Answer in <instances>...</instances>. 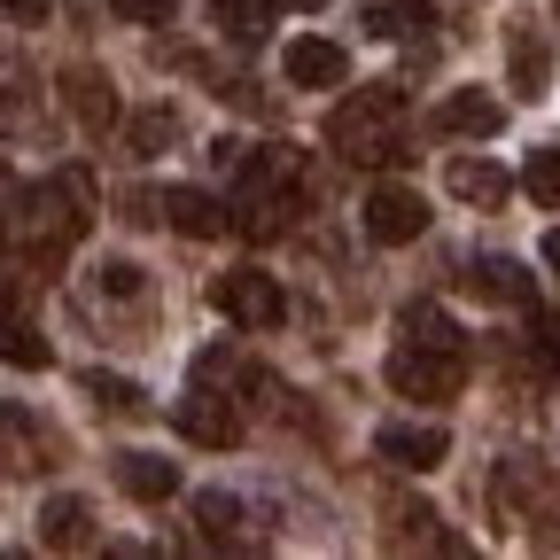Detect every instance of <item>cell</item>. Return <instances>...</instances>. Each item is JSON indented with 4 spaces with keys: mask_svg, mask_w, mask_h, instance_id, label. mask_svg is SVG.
Wrapping results in <instances>:
<instances>
[{
    "mask_svg": "<svg viewBox=\"0 0 560 560\" xmlns=\"http://www.w3.org/2000/svg\"><path fill=\"white\" fill-rule=\"evenodd\" d=\"M412 94L397 79H374V86H350L335 109H327V149L342 164H405L412 156Z\"/></svg>",
    "mask_w": 560,
    "mask_h": 560,
    "instance_id": "1",
    "label": "cell"
},
{
    "mask_svg": "<svg viewBox=\"0 0 560 560\" xmlns=\"http://www.w3.org/2000/svg\"><path fill=\"white\" fill-rule=\"evenodd\" d=\"M490 514H499L522 545H560V475L529 452H506L490 467Z\"/></svg>",
    "mask_w": 560,
    "mask_h": 560,
    "instance_id": "2",
    "label": "cell"
},
{
    "mask_svg": "<svg viewBox=\"0 0 560 560\" xmlns=\"http://www.w3.org/2000/svg\"><path fill=\"white\" fill-rule=\"evenodd\" d=\"M296 195H304V156L296 149H249L234 164V226L272 242L296 219Z\"/></svg>",
    "mask_w": 560,
    "mask_h": 560,
    "instance_id": "3",
    "label": "cell"
},
{
    "mask_svg": "<svg viewBox=\"0 0 560 560\" xmlns=\"http://www.w3.org/2000/svg\"><path fill=\"white\" fill-rule=\"evenodd\" d=\"M389 389L412 397V405H452L467 389V342H444V335H405L389 342Z\"/></svg>",
    "mask_w": 560,
    "mask_h": 560,
    "instance_id": "4",
    "label": "cell"
},
{
    "mask_svg": "<svg viewBox=\"0 0 560 560\" xmlns=\"http://www.w3.org/2000/svg\"><path fill=\"white\" fill-rule=\"evenodd\" d=\"M16 210L39 226V265H55L70 242L94 226V179H86V164H62L55 179H39V195L16 187Z\"/></svg>",
    "mask_w": 560,
    "mask_h": 560,
    "instance_id": "5",
    "label": "cell"
},
{
    "mask_svg": "<svg viewBox=\"0 0 560 560\" xmlns=\"http://www.w3.org/2000/svg\"><path fill=\"white\" fill-rule=\"evenodd\" d=\"M125 219L132 226H172V234H187V242H219L226 226H234V210L219 202V195H202V187H164V195H125Z\"/></svg>",
    "mask_w": 560,
    "mask_h": 560,
    "instance_id": "6",
    "label": "cell"
},
{
    "mask_svg": "<svg viewBox=\"0 0 560 560\" xmlns=\"http://www.w3.org/2000/svg\"><path fill=\"white\" fill-rule=\"evenodd\" d=\"M210 304H219L234 327H249V335H272L280 319H289V289H280L272 272H257V265L219 272V280H210Z\"/></svg>",
    "mask_w": 560,
    "mask_h": 560,
    "instance_id": "7",
    "label": "cell"
},
{
    "mask_svg": "<svg viewBox=\"0 0 560 560\" xmlns=\"http://www.w3.org/2000/svg\"><path fill=\"white\" fill-rule=\"evenodd\" d=\"M429 234V202H420V187H405V179H382L374 195H366V242H382V249H405V242H420Z\"/></svg>",
    "mask_w": 560,
    "mask_h": 560,
    "instance_id": "8",
    "label": "cell"
},
{
    "mask_svg": "<svg viewBox=\"0 0 560 560\" xmlns=\"http://www.w3.org/2000/svg\"><path fill=\"white\" fill-rule=\"evenodd\" d=\"M172 429H179L187 444H202V452H226V444H242V412L219 397V382H195V389L172 405Z\"/></svg>",
    "mask_w": 560,
    "mask_h": 560,
    "instance_id": "9",
    "label": "cell"
},
{
    "mask_svg": "<svg viewBox=\"0 0 560 560\" xmlns=\"http://www.w3.org/2000/svg\"><path fill=\"white\" fill-rule=\"evenodd\" d=\"M506 86L522 102H545L552 94V32L537 16H514L506 24Z\"/></svg>",
    "mask_w": 560,
    "mask_h": 560,
    "instance_id": "10",
    "label": "cell"
},
{
    "mask_svg": "<svg viewBox=\"0 0 560 560\" xmlns=\"http://www.w3.org/2000/svg\"><path fill=\"white\" fill-rule=\"evenodd\" d=\"M374 452L397 467V475H436L452 459V436L436 429V420H389V429L374 436Z\"/></svg>",
    "mask_w": 560,
    "mask_h": 560,
    "instance_id": "11",
    "label": "cell"
},
{
    "mask_svg": "<svg viewBox=\"0 0 560 560\" xmlns=\"http://www.w3.org/2000/svg\"><path fill=\"white\" fill-rule=\"evenodd\" d=\"M195 537L202 545H226V552H257L265 537L249 529V506L226 499V490H195Z\"/></svg>",
    "mask_w": 560,
    "mask_h": 560,
    "instance_id": "12",
    "label": "cell"
},
{
    "mask_svg": "<svg viewBox=\"0 0 560 560\" xmlns=\"http://www.w3.org/2000/svg\"><path fill=\"white\" fill-rule=\"evenodd\" d=\"M62 102H70V117H79V125H86L94 140H102V132L117 125V86L102 79L94 62H70V70H62Z\"/></svg>",
    "mask_w": 560,
    "mask_h": 560,
    "instance_id": "13",
    "label": "cell"
},
{
    "mask_svg": "<svg viewBox=\"0 0 560 560\" xmlns=\"http://www.w3.org/2000/svg\"><path fill=\"white\" fill-rule=\"evenodd\" d=\"M39 545H47V552H86V545H102L94 506L70 499V490H62V499H47V506H39Z\"/></svg>",
    "mask_w": 560,
    "mask_h": 560,
    "instance_id": "14",
    "label": "cell"
},
{
    "mask_svg": "<svg viewBox=\"0 0 560 560\" xmlns=\"http://www.w3.org/2000/svg\"><path fill=\"white\" fill-rule=\"evenodd\" d=\"M117 490L140 506H164V499H179V467L164 452H117Z\"/></svg>",
    "mask_w": 560,
    "mask_h": 560,
    "instance_id": "15",
    "label": "cell"
},
{
    "mask_svg": "<svg viewBox=\"0 0 560 560\" xmlns=\"http://www.w3.org/2000/svg\"><path fill=\"white\" fill-rule=\"evenodd\" d=\"M499 125H506V102L482 94V86H459V94L436 109V132H452V140H490Z\"/></svg>",
    "mask_w": 560,
    "mask_h": 560,
    "instance_id": "16",
    "label": "cell"
},
{
    "mask_svg": "<svg viewBox=\"0 0 560 560\" xmlns=\"http://www.w3.org/2000/svg\"><path fill=\"white\" fill-rule=\"evenodd\" d=\"M459 280H467V289H475L482 304H522V312L537 304V280H529V272H522L514 257H475V265H467Z\"/></svg>",
    "mask_w": 560,
    "mask_h": 560,
    "instance_id": "17",
    "label": "cell"
},
{
    "mask_svg": "<svg viewBox=\"0 0 560 560\" xmlns=\"http://www.w3.org/2000/svg\"><path fill=\"white\" fill-rule=\"evenodd\" d=\"M444 187H452L459 202H475V210H499V202L514 195V179L490 164V156H452V164H444Z\"/></svg>",
    "mask_w": 560,
    "mask_h": 560,
    "instance_id": "18",
    "label": "cell"
},
{
    "mask_svg": "<svg viewBox=\"0 0 560 560\" xmlns=\"http://www.w3.org/2000/svg\"><path fill=\"white\" fill-rule=\"evenodd\" d=\"M350 79V55L335 39H289V86H342Z\"/></svg>",
    "mask_w": 560,
    "mask_h": 560,
    "instance_id": "19",
    "label": "cell"
},
{
    "mask_svg": "<svg viewBox=\"0 0 560 560\" xmlns=\"http://www.w3.org/2000/svg\"><path fill=\"white\" fill-rule=\"evenodd\" d=\"M359 24H366V39H429L436 9L429 0H366Z\"/></svg>",
    "mask_w": 560,
    "mask_h": 560,
    "instance_id": "20",
    "label": "cell"
},
{
    "mask_svg": "<svg viewBox=\"0 0 560 560\" xmlns=\"http://www.w3.org/2000/svg\"><path fill=\"white\" fill-rule=\"evenodd\" d=\"M210 24H219V39L234 55H257L265 32H272V9H265V0H210Z\"/></svg>",
    "mask_w": 560,
    "mask_h": 560,
    "instance_id": "21",
    "label": "cell"
},
{
    "mask_svg": "<svg viewBox=\"0 0 560 560\" xmlns=\"http://www.w3.org/2000/svg\"><path fill=\"white\" fill-rule=\"evenodd\" d=\"M389 537L397 545H429V552H467V537H452L436 506H389Z\"/></svg>",
    "mask_w": 560,
    "mask_h": 560,
    "instance_id": "22",
    "label": "cell"
},
{
    "mask_svg": "<svg viewBox=\"0 0 560 560\" xmlns=\"http://www.w3.org/2000/svg\"><path fill=\"white\" fill-rule=\"evenodd\" d=\"M86 397H94L109 420H149V412H156L140 382H125V374H102V366H86Z\"/></svg>",
    "mask_w": 560,
    "mask_h": 560,
    "instance_id": "23",
    "label": "cell"
},
{
    "mask_svg": "<svg viewBox=\"0 0 560 560\" xmlns=\"http://www.w3.org/2000/svg\"><path fill=\"white\" fill-rule=\"evenodd\" d=\"M172 140H179V109H172V102H156V109H140V117L125 125V156L149 164V156H164V149H172Z\"/></svg>",
    "mask_w": 560,
    "mask_h": 560,
    "instance_id": "24",
    "label": "cell"
},
{
    "mask_svg": "<svg viewBox=\"0 0 560 560\" xmlns=\"http://www.w3.org/2000/svg\"><path fill=\"white\" fill-rule=\"evenodd\" d=\"M522 187H529L537 210H560V149H537V156L522 164Z\"/></svg>",
    "mask_w": 560,
    "mask_h": 560,
    "instance_id": "25",
    "label": "cell"
},
{
    "mask_svg": "<svg viewBox=\"0 0 560 560\" xmlns=\"http://www.w3.org/2000/svg\"><path fill=\"white\" fill-rule=\"evenodd\" d=\"M140 289H149V280H140L132 257H102V265H94V296H125V304H132Z\"/></svg>",
    "mask_w": 560,
    "mask_h": 560,
    "instance_id": "26",
    "label": "cell"
},
{
    "mask_svg": "<svg viewBox=\"0 0 560 560\" xmlns=\"http://www.w3.org/2000/svg\"><path fill=\"white\" fill-rule=\"evenodd\" d=\"M9 366H24V374H32V366H47V335H39L32 319H16V327H9Z\"/></svg>",
    "mask_w": 560,
    "mask_h": 560,
    "instance_id": "27",
    "label": "cell"
},
{
    "mask_svg": "<svg viewBox=\"0 0 560 560\" xmlns=\"http://www.w3.org/2000/svg\"><path fill=\"white\" fill-rule=\"evenodd\" d=\"M117 24H172L179 16V0H109Z\"/></svg>",
    "mask_w": 560,
    "mask_h": 560,
    "instance_id": "28",
    "label": "cell"
},
{
    "mask_svg": "<svg viewBox=\"0 0 560 560\" xmlns=\"http://www.w3.org/2000/svg\"><path fill=\"white\" fill-rule=\"evenodd\" d=\"M47 9H55V0H9V24H39Z\"/></svg>",
    "mask_w": 560,
    "mask_h": 560,
    "instance_id": "29",
    "label": "cell"
},
{
    "mask_svg": "<svg viewBox=\"0 0 560 560\" xmlns=\"http://www.w3.org/2000/svg\"><path fill=\"white\" fill-rule=\"evenodd\" d=\"M272 9H296V16H312V9H327V0H272Z\"/></svg>",
    "mask_w": 560,
    "mask_h": 560,
    "instance_id": "30",
    "label": "cell"
},
{
    "mask_svg": "<svg viewBox=\"0 0 560 560\" xmlns=\"http://www.w3.org/2000/svg\"><path fill=\"white\" fill-rule=\"evenodd\" d=\"M545 265H552V272H560V226H552V234H545Z\"/></svg>",
    "mask_w": 560,
    "mask_h": 560,
    "instance_id": "31",
    "label": "cell"
}]
</instances>
